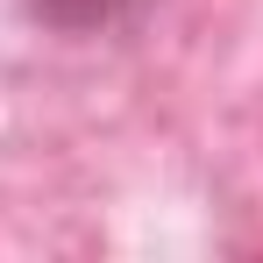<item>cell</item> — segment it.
Masks as SVG:
<instances>
[{"instance_id":"obj_1","label":"cell","mask_w":263,"mask_h":263,"mask_svg":"<svg viewBox=\"0 0 263 263\" xmlns=\"http://www.w3.org/2000/svg\"><path fill=\"white\" fill-rule=\"evenodd\" d=\"M29 7V22H43L57 36H107V29H121L142 0H22Z\"/></svg>"}]
</instances>
